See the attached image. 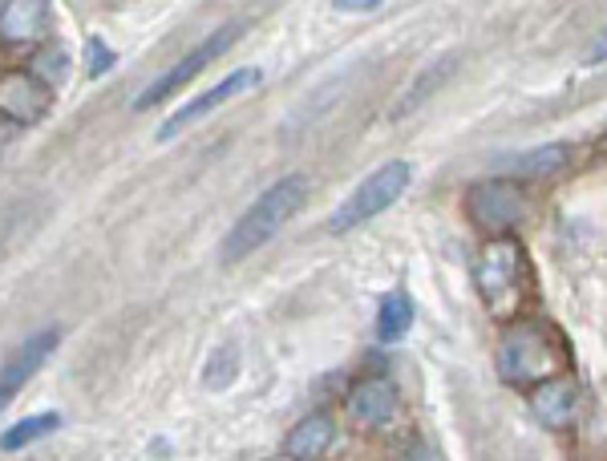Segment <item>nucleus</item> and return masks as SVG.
<instances>
[{
	"mask_svg": "<svg viewBox=\"0 0 607 461\" xmlns=\"http://www.w3.org/2000/svg\"><path fill=\"white\" fill-rule=\"evenodd\" d=\"M57 341H61V329H45V332H37V336H25V344H16V353L0 365V413H4L9 401L33 381V372L49 360Z\"/></svg>",
	"mask_w": 607,
	"mask_h": 461,
	"instance_id": "8",
	"label": "nucleus"
},
{
	"mask_svg": "<svg viewBox=\"0 0 607 461\" xmlns=\"http://www.w3.org/2000/svg\"><path fill=\"white\" fill-rule=\"evenodd\" d=\"M568 162H571L568 146L547 142V146H535V150H523L515 159H506L502 162V171H506L511 183H518V178H551V174L568 171Z\"/></svg>",
	"mask_w": 607,
	"mask_h": 461,
	"instance_id": "14",
	"label": "nucleus"
},
{
	"mask_svg": "<svg viewBox=\"0 0 607 461\" xmlns=\"http://www.w3.org/2000/svg\"><path fill=\"white\" fill-rule=\"evenodd\" d=\"M272 461H291V458H272Z\"/></svg>",
	"mask_w": 607,
	"mask_h": 461,
	"instance_id": "23",
	"label": "nucleus"
},
{
	"mask_svg": "<svg viewBox=\"0 0 607 461\" xmlns=\"http://www.w3.org/2000/svg\"><path fill=\"white\" fill-rule=\"evenodd\" d=\"M466 207H470V219H474L482 231H511V227L527 215V195L523 186L511 183V178H486V183L470 186L466 195Z\"/></svg>",
	"mask_w": 607,
	"mask_h": 461,
	"instance_id": "6",
	"label": "nucleus"
},
{
	"mask_svg": "<svg viewBox=\"0 0 607 461\" xmlns=\"http://www.w3.org/2000/svg\"><path fill=\"white\" fill-rule=\"evenodd\" d=\"M575 408H580V389H575L571 377H554V381L539 384L530 393V413L551 434H568L571 425H575Z\"/></svg>",
	"mask_w": 607,
	"mask_h": 461,
	"instance_id": "10",
	"label": "nucleus"
},
{
	"mask_svg": "<svg viewBox=\"0 0 607 461\" xmlns=\"http://www.w3.org/2000/svg\"><path fill=\"white\" fill-rule=\"evenodd\" d=\"M114 61H118V57H114V49H110L102 37L85 41V73H90V78H102V73H110V69H114Z\"/></svg>",
	"mask_w": 607,
	"mask_h": 461,
	"instance_id": "19",
	"label": "nucleus"
},
{
	"mask_svg": "<svg viewBox=\"0 0 607 461\" xmlns=\"http://www.w3.org/2000/svg\"><path fill=\"white\" fill-rule=\"evenodd\" d=\"M61 429V413H37V417H25V422H16L9 434H0V449L4 453H16V449L33 446L41 437H49Z\"/></svg>",
	"mask_w": 607,
	"mask_h": 461,
	"instance_id": "16",
	"label": "nucleus"
},
{
	"mask_svg": "<svg viewBox=\"0 0 607 461\" xmlns=\"http://www.w3.org/2000/svg\"><path fill=\"white\" fill-rule=\"evenodd\" d=\"M260 69L248 66V69H236V73H227V78H219L207 93H198L195 102H186L183 110H174L171 118L162 122V130H159V142H171L174 134H183L186 126H195V122H203L211 110H219L224 102H231V97H239V93H248L260 85Z\"/></svg>",
	"mask_w": 607,
	"mask_h": 461,
	"instance_id": "7",
	"label": "nucleus"
},
{
	"mask_svg": "<svg viewBox=\"0 0 607 461\" xmlns=\"http://www.w3.org/2000/svg\"><path fill=\"white\" fill-rule=\"evenodd\" d=\"M236 365H239V348H236V344H224V353L211 356V365H207V377H203V384H207V389H224V384L236 377Z\"/></svg>",
	"mask_w": 607,
	"mask_h": 461,
	"instance_id": "18",
	"label": "nucleus"
},
{
	"mask_svg": "<svg viewBox=\"0 0 607 461\" xmlns=\"http://www.w3.org/2000/svg\"><path fill=\"white\" fill-rule=\"evenodd\" d=\"M332 441H336V422L320 408V413H308V417L291 429L284 449H288L291 461H320L332 449Z\"/></svg>",
	"mask_w": 607,
	"mask_h": 461,
	"instance_id": "12",
	"label": "nucleus"
},
{
	"mask_svg": "<svg viewBox=\"0 0 607 461\" xmlns=\"http://www.w3.org/2000/svg\"><path fill=\"white\" fill-rule=\"evenodd\" d=\"M239 33H243V25H224L219 33H215V37H207L203 45H198V49H191V54H186L183 61H179V66H171L167 73H162V78L150 81V85H146V90L138 93V97H134V110L162 106V102H167V97H171L174 90H183L186 81L195 78L198 69H207V66L215 61V57L227 54V49H231V41H236Z\"/></svg>",
	"mask_w": 607,
	"mask_h": 461,
	"instance_id": "5",
	"label": "nucleus"
},
{
	"mask_svg": "<svg viewBox=\"0 0 607 461\" xmlns=\"http://www.w3.org/2000/svg\"><path fill=\"white\" fill-rule=\"evenodd\" d=\"M474 284H478V296L486 300L490 312L515 308L518 291H523V284H527V251H523V243L511 235L490 239L486 247L478 251Z\"/></svg>",
	"mask_w": 607,
	"mask_h": 461,
	"instance_id": "3",
	"label": "nucleus"
},
{
	"mask_svg": "<svg viewBox=\"0 0 607 461\" xmlns=\"http://www.w3.org/2000/svg\"><path fill=\"white\" fill-rule=\"evenodd\" d=\"M54 102V90L41 85L33 73H4L0 78V114L13 122H37Z\"/></svg>",
	"mask_w": 607,
	"mask_h": 461,
	"instance_id": "11",
	"label": "nucleus"
},
{
	"mask_svg": "<svg viewBox=\"0 0 607 461\" xmlns=\"http://www.w3.org/2000/svg\"><path fill=\"white\" fill-rule=\"evenodd\" d=\"M344 408H348V422L357 425V429H381V425L393 422L397 389L385 377H365V381L348 389Z\"/></svg>",
	"mask_w": 607,
	"mask_h": 461,
	"instance_id": "9",
	"label": "nucleus"
},
{
	"mask_svg": "<svg viewBox=\"0 0 607 461\" xmlns=\"http://www.w3.org/2000/svg\"><path fill=\"white\" fill-rule=\"evenodd\" d=\"M304 198H308V178L304 174H288V178H279L276 186H267L264 195L251 203L248 211L239 215V223L227 231L224 239V251H219V264H239V260H248L251 251H260L264 243L284 231L291 215L304 207Z\"/></svg>",
	"mask_w": 607,
	"mask_h": 461,
	"instance_id": "2",
	"label": "nucleus"
},
{
	"mask_svg": "<svg viewBox=\"0 0 607 461\" xmlns=\"http://www.w3.org/2000/svg\"><path fill=\"white\" fill-rule=\"evenodd\" d=\"M410 178H413V166L405 159H393V162H385V166H377V171L332 211L329 231L332 235H344V231H353V227L369 223L373 215H381L385 207H393L397 198L405 195Z\"/></svg>",
	"mask_w": 607,
	"mask_h": 461,
	"instance_id": "4",
	"label": "nucleus"
},
{
	"mask_svg": "<svg viewBox=\"0 0 607 461\" xmlns=\"http://www.w3.org/2000/svg\"><path fill=\"white\" fill-rule=\"evenodd\" d=\"M332 9H336V13H381L377 0H336Z\"/></svg>",
	"mask_w": 607,
	"mask_h": 461,
	"instance_id": "21",
	"label": "nucleus"
},
{
	"mask_svg": "<svg viewBox=\"0 0 607 461\" xmlns=\"http://www.w3.org/2000/svg\"><path fill=\"white\" fill-rule=\"evenodd\" d=\"M499 377L515 389H539L568 369V344L547 320H515L494 353Z\"/></svg>",
	"mask_w": 607,
	"mask_h": 461,
	"instance_id": "1",
	"label": "nucleus"
},
{
	"mask_svg": "<svg viewBox=\"0 0 607 461\" xmlns=\"http://www.w3.org/2000/svg\"><path fill=\"white\" fill-rule=\"evenodd\" d=\"M583 61H587V66H599V61H607V28L599 33V37H595V45L587 49V57H583Z\"/></svg>",
	"mask_w": 607,
	"mask_h": 461,
	"instance_id": "22",
	"label": "nucleus"
},
{
	"mask_svg": "<svg viewBox=\"0 0 607 461\" xmlns=\"http://www.w3.org/2000/svg\"><path fill=\"white\" fill-rule=\"evenodd\" d=\"M442 73H449V61H437V66L430 69V73H425L422 90H417V93H405V97H401V102H397L393 118H401V114H410V110L417 106V102H422L425 93H430V90H434V85H437V81H442Z\"/></svg>",
	"mask_w": 607,
	"mask_h": 461,
	"instance_id": "20",
	"label": "nucleus"
},
{
	"mask_svg": "<svg viewBox=\"0 0 607 461\" xmlns=\"http://www.w3.org/2000/svg\"><path fill=\"white\" fill-rule=\"evenodd\" d=\"M49 28V4L45 0H16L0 13V41L4 45H33Z\"/></svg>",
	"mask_w": 607,
	"mask_h": 461,
	"instance_id": "13",
	"label": "nucleus"
},
{
	"mask_svg": "<svg viewBox=\"0 0 607 461\" xmlns=\"http://www.w3.org/2000/svg\"><path fill=\"white\" fill-rule=\"evenodd\" d=\"M413 324V300L405 291H389L381 300V312H377V336L381 341H401Z\"/></svg>",
	"mask_w": 607,
	"mask_h": 461,
	"instance_id": "15",
	"label": "nucleus"
},
{
	"mask_svg": "<svg viewBox=\"0 0 607 461\" xmlns=\"http://www.w3.org/2000/svg\"><path fill=\"white\" fill-rule=\"evenodd\" d=\"M28 73L41 81V85H61V81L69 78V57H66V49L57 45V41H49V45H41L37 54L28 57Z\"/></svg>",
	"mask_w": 607,
	"mask_h": 461,
	"instance_id": "17",
	"label": "nucleus"
}]
</instances>
